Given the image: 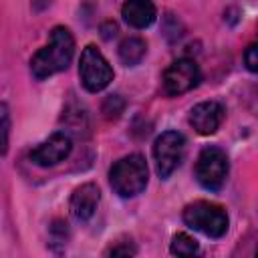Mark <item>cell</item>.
Masks as SVG:
<instances>
[{
  "label": "cell",
  "instance_id": "3",
  "mask_svg": "<svg viewBox=\"0 0 258 258\" xmlns=\"http://www.w3.org/2000/svg\"><path fill=\"white\" fill-rule=\"evenodd\" d=\"M183 222L189 228H194L210 238H222L228 232L226 210L212 202H194V204L185 206Z\"/></svg>",
  "mask_w": 258,
  "mask_h": 258
},
{
  "label": "cell",
  "instance_id": "16",
  "mask_svg": "<svg viewBox=\"0 0 258 258\" xmlns=\"http://www.w3.org/2000/svg\"><path fill=\"white\" fill-rule=\"evenodd\" d=\"M244 62H246L248 71H252V73L258 71V46H256V44H250V46L246 48V52H244Z\"/></svg>",
  "mask_w": 258,
  "mask_h": 258
},
{
  "label": "cell",
  "instance_id": "14",
  "mask_svg": "<svg viewBox=\"0 0 258 258\" xmlns=\"http://www.w3.org/2000/svg\"><path fill=\"white\" fill-rule=\"evenodd\" d=\"M8 137H10V111L6 103H0V153L8 151Z\"/></svg>",
  "mask_w": 258,
  "mask_h": 258
},
{
  "label": "cell",
  "instance_id": "18",
  "mask_svg": "<svg viewBox=\"0 0 258 258\" xmlns=\"http://www.w3.org/2000/svg\"><path fill=\"white\" fill-rule=\"evenodd\" d=\"M50 4V0H34V6L38 8V10H42L44 6H48Z\"/></svg>",
  "mask_w": 258,
  "mask_h": 258
},
{
  "label": "cell",
  "instance_id": "4",
  "mask_svg": "<svg viewBox=\"0 0 258 258\" xmlns=\"http://www.w3.org/2000/svg\"><path fill=\"white\" fill-rule=\"evenodd\" d=\"M228 155L220 147H206L202 149L198 161H196V179L202 187L210 191H218L226 177H228Z\"/></svg>",
  "mask_w": 258,
  "mask_h": 258
},
{
  "label": "cell",
  "instance_id": "5",
  "mask_svg": "<svg viewBox=\"0 0 258 258\" xmlns=\"http://www.w3.org/2000/svg\"><path fill=\"white\" fill-rule=\"evenodd\" d=\"M185 153V139L179 131H163L153 143L155 167L161 179H167L181 163Z\"/></svg>",
  "mask_w": 258,
  "mask_h": 258
},
{
  "label": "cell",
  "instance_id": "17",
  "mask_svg": "<svg viewBox=\"0 0 258 258\" xmlns=\"http://www.w3.org/2000/svg\"><path fill=\"white\" fill-rule=\"evenodd\" d=\"M107 254H113V256H129V254H135V248L125 244V246H113Z\"/></svg>",
  "mask_w": 258,
  "mask_h": 258
},
{
  "label": "cell",
  "instance_id": "2",
  "mask_svg": "<svg viewBox=\"0 0 258 258\" xmlns=\"http://www.w3.org/2000/svg\"><path fill=\"white\" fill-rule=\"evenodd\" d=\"M147 163L139 153L127 155L123 159H119L111 171H109V181L111 187L115 189V194H119L121 198H133L137 194H141L147 185Z\"/></svg>",
  "mask_w": 258,
  "mask_h": 258
},
{
  "label": "cell",
  "instance_id": "7",
  "mask_svg": "<svg viewBox=\"0 0 258 258\" xmlns=\"http://www.w3.org/2000/svg\"><path fill=\"white\" fill-rule=\"evenodd\" d=\"M200 83V67L191 58H177L163 73V91L171 97L181 95L198 87Z\"/></svg>",
  "mask_w": 258,
  "mask_h": 258
},
{
  "label": "cell",
  "instance_id": "6",
  "mask_svg": "<svg viewBox=\"0 0 258 258\" xmlns=\"http://www.w3.org/2000/svg\"><path fill=\"white\" fill-rule=\"evenodd\" d=\"M79 75L83 81V87L91 93L103 91L111 81H113V69L105 60V56L97 50V46L89 44L81 52V62H79Z\"/></svg>",
  "mask_w": 258,
  "mask_h": 258
},
{
  "label": "cell",
  "instance_id": "1",
  "mask_svg": "<svg viewBox=\"0 0 258 258\" xmlns=\"http://www.w3.org/2000/svg\"><path fill=\"white\" fill-rule=\"evenodd\" d=\"M75 54V40L73 34L69 32V28L64 26H56L50 32V40L46 46H42L30 60V69L32 75L42 81L54 73L64 71Z\"/></svg>",
  "mask_w": 258,
  "mask_h": 258
},
{
  "label": "cell",
  "instance_id": "13",
  "mask_svg": "<svg viewBox=\"0 0 258 258\" xmlns=\"http://www.w3.org/2000/svg\"><path fill=\"white\" fill-rule=\"evenodd\" d=\"M169 250L175 256H194V254H198L200 246H198V242L191 236H187V234H175L173 240H171V248Z\"/></svg>",
  "mask_w": 258,
  "mask_h": 258
},
{
  "label": "cell",
  "instance_id": "11",
  "mask_svg": "<svg viewBox=\"0 0 258 258\" xmlns=\"http://www.w3.org/2000/svg\"><path fill=\"white\" fill-rule=\"evenodd\" d=\"M125 22L133 28H147L155 20V6L151 0H127L121 10Z\"/></svg>",
  "mask_w": 258,
  "mask_h": 258
},
{
  "label": "cell",
  "instance_id": "10",
  "mask_svg": "<svg viewBox=\"0 0 258 258\" xmlns=\"http://www.w3.org/2000/svg\"><path fill=\"white\" fill-rule=\"evenodd\" d=\"M99 187L95 183H83L81 187L75 189V194L71 196V214L75 220L79 222H87L93 218L97 206H99Z\"/></svg>",
  "mask_w": 258,
  "mask_h": 258
},
{
  "label": "cell",
  "instance_id": "9",
  "mask_svg": "<svg viewBox=\"0 0 258 258\" xmlns=\"http://www.w3.org/2000/svg\"><path fill=\"white\" fill-rule=\"evenodd\" d=\"M224 107L218 101H204L198 103L191 111H189V125L200 133V135H212L220 129L222 121H224Z\"/></svg>",
  "mask_w": 258,
  "mask_h": 258
},
{
  "label": "cell",
  "instance_id": "12",
  "mask_svg": "<svg viewBox=\"0 0 258 258\" xmlns=\"http://www.w3.org/2000/svg\"><path fill=\"white\" fill-rule=\"evenodd\" d=\"M145 52H147V44H145V40L139 38V36H127V38H123L121 44H119V58H121L127 67L139 64V62L143 60Z\"/></svg>",
  "mask_w": 258,
  "mask_h": 258
},
{
  "label": "cell",
  "instance_id": "15",
  "mask_svg": "<svg viewBox=\"0 0 258 258\" xmlns=\"http://www.w3.org/2000/svg\"><path fill=\"white\" fill-rule=\"evenodd\" d=\"M125 109V101L119 95H109L103 103V113L107 119H117Z\"/></svg>",
  "mask_w": 258,
  "mask_h": 258
},
{
  "label": "cell",
  "instance_id": "8",
  "mask_svg": "<svg viewBox=\"0 0 258 258\" xmlns=\"http://www.w3.org/2000/svg\"><path fill=\"white\" fill-rule=\"evenodd\" d=\"M73 149V143H71V137L67 133H52L46 141H42L40 145H36L28 157L34 165H40V167H52L60 161H64L69 157Z\"/></svg>",
  "mask_w": 258,
  "mask_h": 258
}]
</instances>
